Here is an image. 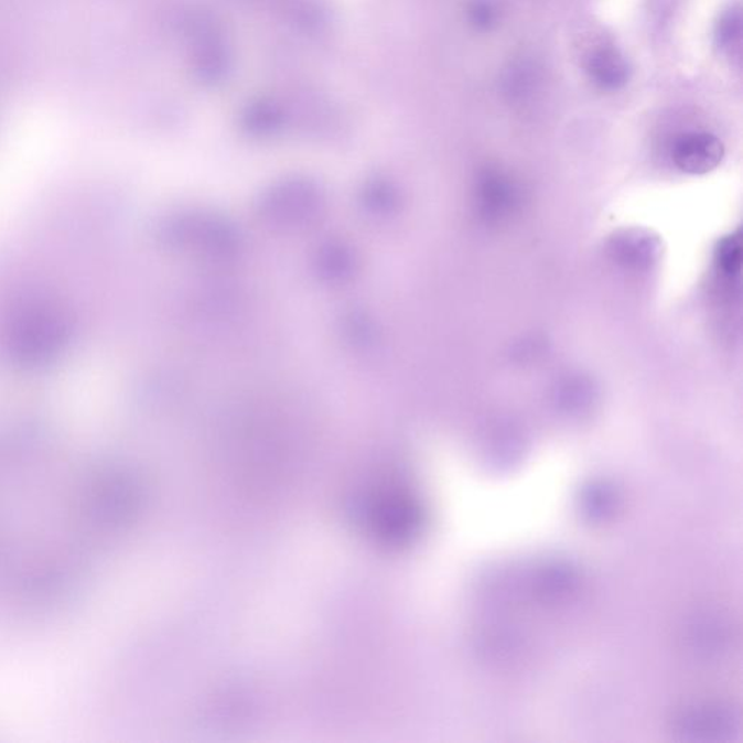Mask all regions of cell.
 Returning a JSON list of instances; mask_svg holds the SVG:
<instances>
[{"mask_svg":"<svg viewBox=\"0 0 743 743\" xmlns=\"http://www.w3.org/2000/svg\"><path fill=\"white\" fill-rule=\"evenodd\" d=\"M586 75L601 90L614 91L629 84L632 68L629 62L617 49L601 45L590 53L585 63Z\"/></svg>","mask_w":743,"mask_h":743,"instance_id":"cell-4","label":"cell"},{"mask_svg":"<svg viewBox=\"0 0 743 743\" xmlns=\"http://www.w3.org/2000/svg\"><path fill=\"white\" fill-rule=\"evenodd\" d=\"M612 254L626 268L645 269L659 258L660 243L657 237L642 229H629L614 238Z\"/></svg>","mask_w":743,"mask_h":743,"instance_id":"cell-5","label":"cell"},{"mask_svg":"<svg viewBox=\"0 0 743 743\" xmlns=\"http://www.w3.org/2000/svg\"><path fill=\"white\" fill-rule=\"evenodd\" d=\"M731 715L720 710H699V712L688 713L680 720L681 732L692 733V735L714 733L719 736L722 732H731Z\"/></svg>","mask_w":743,"mask_h":743,"instance_id":"cell-8","label":"cell"},{"mask_svg":"<svg viewBox=\"0 0 743 743\" xmlns=\"http://www.w3.org/2000/svg\"><path fill=\"white\" fill-rule=\"evenodd\" d=\"M246 127L251 131L266 132L277 130L286 119V112L277 100L260 98L254 100L243 114Z\"/></svg>","mask_w":743,"mask_h":743,"instance_id":"cell-7","label":"cell"},{"mask_svg":"<svg viewBox=\"0 0 743 743\" xmlns=\"http://www.w3.org/2000/svg\"><path fill=\"white\" fill-rule=\"evenodd\" d=\"M466 15L471 25L478 31L493 30L498 22V9L493 0H471Z\"/></svg>","mask_w":743,"mask_h":743,"instance_id":"cell-11","label":"cell"},{"mask_svg":"<svg viewBox=\"0 0 743 743\" xmlns=\"http://www.w3.org/2000/svg\"><path fill=\"white\" fill-rule=\"evenodd\" d=\"M742 20L740 9L731 8L722 13L714 30V41L722 52H731L740 43Z\"/></svg>","mask_w":743,"mask_h":743,"instance_id":"cell-10","label":"cell"},{"mask_svg":"<svg viewBox=\"0 0 743 743\" xmlns=\"http://www.w3.org/2000/svg\"><path fill=\"white\" fill-rule=\"evenodd\" d=\"M63 333L56 311L45 304L25 305L13 316L12 348L24 359H43L56 351Z\"/></svg>","mask_w":743,"mask_h":743,"instance_id":"cell-1","label":"cell"},{"mask_svg":"<svg viewBox=\"0 0 743 743\" xmlns=\"http://www.w3.org/2000/svg\"><path fill=\"white\" fill-rule=\"evenodd\" d=\"M192 68L205 84H215L226 77L229 68V52L222 31L214 22L198 18L192 22Z\"/></svg>","mask_w":743,"mask_h":743,"instance_id":"cell-2","label":"cell"},{"mask_svg":"<svg viewBox=\"0 0 743 743\" xmlns=\"http://www.w3.org/2000/svg\"><path fill=\"white\" fill-rule=\"evenodd\" d=\"M715 265H718L719 272L724 278L740 277L742 266L741 234H731V236L720 240L718 249H715Z\"/></svg>","mask_w":743,"mask_h":743,"instance_id":"cell-9","label":"cell"},{"mask_svg":"<svg viewBox=\"0 0 743 743\" xmlns=\"http://www.w3.org/2000/svg\"><path fill=\"white\" fill-rule=\"evenodd\" d=\"M724 146L710 132H688L678 137L672 147V160L681 172L706 174L722 163Z\"/></svg>","mask_w":743,"mask_h":743,"instance_id":"cell-3","label":"cell"},{"mask_svg":"<svg viewBox=\"0 0 743 743\" xmlns=\"http://www.w3.org/2000/svg\"><path fill=\"white\" fill-rule=\"evenodd\" d=\"M517 192L502 174H488L481 186V206L489 218L506 215L516 204Z\"/></svg>","mask_w":743,"mask_h":743,"instance_id":"cell-6","label":"cell"}]
</instances>
